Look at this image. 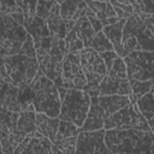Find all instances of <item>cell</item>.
Instances as JSON below:
<instances>
[{
	"instance_id": "obj_9",
	"label": "cell",
	"mask_w": 154,
	"mask_h": 154,
	"mask_svg": "<svg viewBox=\"0 0 154 154\" xmlns=\"http://www.w3.org/2000/svg\"><path fill=\"white\" fill-rule=\"evenodd\" d=\"M105 130H124V129H137L143 131H152L148 120L140 112L136 102H131L128 107L111 114L105 122Z\"/></svg>"
},
{
	"instance_id": "obj_13",
	"label": "cell",
	"mask_w": 154,
	"mask_h": 154,
	"mask_svg": "<svg viewBox=\"0 0 154 154\" xmlns=\"http://www.w3.org/2000/svg\"><path fill=\"white\" fill-rule=\"evenodd\" d=\"M106 130L81 131L75 154H112L105 143Z\"/></svg>"
},
{
	"instance_id": "obj_34",
	"label": "cell",
	"mask_w": 154,
	"mask_h": 154,
	"mask_svg": "<svg viewBox=\"0 0 154 154\" xmlns=\"http://www.w3.org/2000/svg\"><path fill=\"white\" fill-rule=\"evenodd\" d=\"M54 2L55 1H43V0L38 1L37 10H36V17L47 20V18H48V16H49L53 6H54Z\"/></svg>"
},
{
	"instance_id": "obj_11",
	"label": "cell",
	"mask_w": 154,
	"mask_h": 154,
	"mask_svg": "<svg viewBox=\"0 0 154 154\" xmlns=\"http://www.w3.org/2000/svg\"><path fill=\"white\" fill-rule=\"evenodd\" d=\"M81 131V128L75 124L60 119L59 130L55 138L52 141L53 154H75Z\"/></svg>"
},
{
	"instance_id": "obj_21",
	"label": "cell",
	"mask_w": 154,
	"mask_h": 154,
	"mask_svg": "<svg viewBox=\"0 0 154 154\" xmlns=\"http://www.w3.org/2000/svg\"><path fill=\"white\" fill-rule=\"evenodd\" d=\"M125 22H126V19H120V20L117 22L116 24L105 26L103 30H102L103 34L107 36V38H108V40L111 41V43L113 45L114 52H116L119 57H122V58H125V57L128 55V53H126V51L124 49L123 43H122L123 29H124Z\"/></svg>"
},
{
	"instance_id": "obj_18",
	"label": "cell",
	"mask_w": 154,
	"mask_h": 154,
	"mask_svg": "<svg viewBox=\"0 0 154 154\" xmlns=\"http://www.w3.org/2000/svg\"><path fill=\"white\" fill-rule=\"evenodd\" d=\"M60 2V16L65 22H77L81 17H84L88 11L87 1L67 0Z\"/></svg>"
},
{
	"instance_id": "obj_30",
	"label": "cell",
	"mask_w": 154,
	"mask_h": 154,
	"mask_svg": "<svg viewBox=\"0 0 154 154\" xmlns=\"http://www.w3.org/2000/svg\"><path fill=\"white\" fill-rule=\"evenodd\" d=\"M90 48H93L94 51H96L99 54L100 53H103V52H111V51H114L113 48V45L111 43V41L107 38V36L103 34V31H100L95 35L93 42H91V46Z\"/></svg>"
},
{
	"instance_id": "obj_33",
	"label": "cell",
	"mask_w": 154,
	"mask_h": 154,
	"mask_svg": "<svg viewBox=\"0 0 154 154\" xmlns=\"http://www.w3.org/2000/svg\"><path fill=\"white\" fill-rule=\"evenodd\" d=\"M107 75L111 76V77L126 79V78H128V73H126V65H125L124 58L118 57V58L116 59L114 64L112 65L111 70L107 72Z\"/></svg>"
},
{
	"instance_id": "obj_24",
	"label": "cell",
	"mask_w": 154,
	"mask_h": 154,
	"mask_svg": "<svg viewBox=\"0 0 154 154\" xmlns=\"http://www.w3.org/2000/svg\"><path fill=\"white\" fill-rule=\"evenodd\" d=\"M18 118H19L18 112H11L5 108H1V111H0V119H1L0 120V134H2V135H22L18 130Z\"/></svg>"
},
{
	"instance_id": "obj_31",
	"label": "cell",
	"mask_w": 154,
	"mask_h": 154,
	"mask_svg": "<svg viewBox=\"0 0 154 154\" xmlns=\"http://www.w3.org/2000/svg\"><path fill=\"white\" fill-rule=\"evenodd\" d=\"M130 82V87L132 90V95L135 96L136 101L142 97L143 95L148 94L152 89V87L154 85V81H148V82H141V81H136V79H129Z\"/></svg>"
},
{
	"instance_id": "obj_28",
	"label": "cell",
	"mask_w": 154,
	"mask_h": 154,
	"mask_svg": "<svg viewBox=\"0 0 154 154\" xmlns=\"http://www.w3.org/2000/svg\"><path fill=\"white\" fill-rule=\"evenodd\" d=\"M136 105L140 109V112L143 114V117L149 120L154 117V96L149 91L148 94L143 95L136 101Z\"/></svg>"
},
{
	"instance_id": "obj_25",
	"label": "cell",
	"mask_w": 154,
	"mask_h": 154,
	"mask_svg": "<svg viewBox=\"0 0 154 154\" xmlns=\"http://www.w3.org/2000/svg\"><path fill=\"white\" fill-rule=\"evenodd\" d=\"M73 30L77 32V35L79 36V38L83 41L84 47H85V48H90L91 42H93V40H94L96 32L94 31V29H93V26H91L89 19L87 18V16L81 17V18L76 22Z\"/></svg>"
},
{
	"instance_id": "obj_37",
	"label": "cell",
	"mask_w": 154,
	"mask_h": 154,
	"mask_svg": "<svg viewBox=\"0 0 154 154\" xmlns=\"http://www.w3.org/2000/svg\"><path fill=\"white\" fill-rule=\"evenodd\" d=\"M111 4L116 7H119L123 12H125L130 17L135 14V10H134V6H132L131 1H111Z\"/></svg>"
},
{
	"instance_id": "obj_23",
	"label": "cell",
	"mask_w": 154,
	"mask_h": 154,
	"mask_svg": "<svg viewBox=\"0 0 154 154\" xmlns=\"http://www.w3.org/2000/svg\"><path fill=\"white\" fill-rule=\"evenodd\" d=\"M60 118L49 117L45 113H36V131L41 132L51 141H53L59 130Z\"/></svg>"
},
{
	"instance_id": "obj_19",
	"label": "cell",
	"mask_w": 154,
	"mask_h": 154,
	"mask_svg": "<svg viewBox=\"0 0 154 154\" xmlns=\"http://www.w3.org/2000/svg\"><path fill=\"white\" fill-rule=\"evenodd\" d=\"M19 90L20 88L1 82V93L0 102L1 108H5L11 112H22V105L19 102Z\"/></svg>"
},
{
	"instance_id": "obj_40",
	"label": "cell",
	"mask_w": 154,
	"mask_h": 154,
	"mask_svg": "<svg viewBox=\"0 0 154 154\" xmlns=\"http://www.w3.org/2000/svg\"><path fill=\"white\" fill-rule=\"evenodd\" d=\"M148 124H149V126H150V130H152L153 134H154V117H153L152 119L148 120Z\"/></svg>"
},
{
	"instance_id": "obj_4",
	"label": "cell",
	"mask_w": 154,
	"mask_h": 154,
	"mask_svg": "<svg viewBox=\"0 0 154 154\" xmlns=\"http://www.w3.org/2000/svg\"><path fill=\"white\" fill-rule=\"evenodd\" d=\"M122 43L128 54L131 52H154V35L138 14L126 19Z\"/></svg>"
},
{
	"instance_id": "obj_39",
	"label": "cell",
	"mask_w": 154,
	"mask_h": 154,
	"mask_svg": "<svg viewBox=\"0 0 154 154\" xmlns=\"http://www.w3.org/2000/svg\"><path fill=\"white\" fill-rule=\"evenodd\" d=\"M141 17V19L146 23V25L150 29V31L154 35V14H148V13H141L138 14Z\"/></svg>"
},
{
	"instance_id": "obj_36",
	"label": "cell",
	"mask_w": 154,
	"mask_h": 154,
	"mask_svg": "<svg viewBox=\"0 0 154 154\" xmlns=\"http://www.w3.org/2000/svg\"><path fill=\"white\" fill-rule=\"evenodd\" d=\"M85 16L89 19V22H90V24H91V26H93V29H94V31L96 34L103 30V25L101 24V22L99 20V18L95 16V13L89 8V6H88V11H87V14Z\"/></svg>"
},
{
	"instance_id": "obj_43",
	"label": "cell",
	"mask_w": 154,
	"mask_h": 154,
	"mask_svg": "<svg viewBox=\"0 0 154 154\" xmlns=\"http://www.w3.org/2000/svg\"><path fill=\"white\" fill-rule=\"evenodd\" d=\"M52 154H53V153H52Z\"/></svg>"
},
{
	"instance_id": "obj_16",
	"label": "cell",
	"mask_w": 154,
	"mask_h": 154,
	"mask_svg": "<svg viewBox=\"0 0 154 154\" xmlns=\"http://www.w3.org/2000/svg\"><path fill=\"white\" fill-rule=\"evenodd\" d=\"M107 119V116L103 111V108L97 102V96L91 97V105L88 112V116L85 118V122L83 126L81 128L82 131H99L105 128V122Z\"/></svg>"
},
{
	"instance_id": "obj_41",
	"label": "cell",
	"mask_w": 154,
	"mask_h": 154,
	"mask_svg": "<svg viewBox=\"0 0 154 154\" xmlns=\"http://www.w3.org/2000/svg\"><path fill=\"white\" fill-rule=\"evenodd\" d=\"M150 93H152V94H153V96H154V85L152 87V89H150Z\"/></svg>"
},
{
	"instance_id": "obj_14",
	"label": "cell",
	"mask_w": 154,
	"mask_h": 154,
	"mask_svg": "<svg viewBox=\"0 0 154 154\" xmlns=\"http://www.w3.org/2000/svg\"><path fill=\"white\" fill-rule=\"evenodd\" d=\"M52 141L38 131L26 135L16 148L14 154H52Z\"/></svg>"
},
{
	"instance_id": "obj_32",
	"label": "cell",
	"mask_w": 154,
	"mask_h": 154,
	"mask_svg": "<svg viewBox=\"0 0 154 154\" xmlns=\"http://www.w3.org/2000/svg\"><path fill=\"white\" fill-rule=\"evenodd\" d=\"M18 6L22 8L25 18V26L36 17V10H37V4L38 1H17ZM24 26V28H25Z\"/></svg>"
},
{
	"instance_id": "obj_1",
	"label": "cell",
	"mask_w": 154,
	"mask_h": 154,
	"mask_svg": "<svg viewBox=\"0 0 154 154\" xmlns=\"http://www.w3.org/2000/svg\"><path fill=\"white\" fill-rule=\"evenodd\" d=\"M105 143L112 154H144L152 152L154 134L137 129H112L106 130Z\"/></svg>"
},
{
	"instance_id": "obj_3",
	"label": "cell",
	"mask_w": 154,
	"mask_h": 154,
	"mask_svg": "<svg viewBox=\"0 0 154 154\" xmlns=\"http://www.w3.org/2000/svg\"><path fill=\"white\" fill-rule=\"evenodd\" d=\"M32 93V105L36 113H45L49 117H59L61 99L54 82L47 78L40 70L29 85Z\"/></svg>"
},
{
	"instance_id": "obj_17",
	"label": "cell",
	"mask_w": 154,
	"mask_h": 154,
	"mask_svg": "<svg viewBox=\"0 0 154 154\" xmlns=\"http://www.w3.org/2000/svg\"><path fill=\"white\" fill-rule=\"evenodd\" d=\"M89 8L95 13V16L99 18L101 24L105 26L116 24L120 19L117 17V13L114 11L113 5L111 1H87Z\"/></svg>"
},
{
	"instance_id": "obj_38",
	"label": "cell",
	"mask_w": 154,
	"mask_h": 154,
	"mask_svg": "<svg viewBox=\"0 0 154 154\" xmlns=\"http://www.w3.org/2000/svg\"><path fill=\"white\" fill-rule=\"evenodd\" d=\"M100 57L102 58V60L105 61L106 64V67H107V72L111 70L112 65L114 64L116 59L119 57L114 51H111V52H103V53H100Z\"/></svg>"
},
{
	"instance_id": "obj_10",
	"label": "cell",
	"mask_w": 154,
	"mask_h": 154,
	"mask_svg": "<svg viewBox=\"0 0 154 154\" xmlns=\"http://www.w3.org/2000/svg\"><path fill=\"white\" fill-rule=\"evenodd\" d=\"M128 79L154 81V52H131L124 58Z\"/></svg>"
},
{
	"instance_id": "obj_35",
	"label": "cell",
	"mask_w": 154,
	"mask_h": 154,
	"mask_svg": "<svg viewBox=\"0 0 154 154\" xmlns=\"http://www.w3.org/2000/svg\"><path fill=\"white\" fill-rule=\"evenodd\" d=\"M19 54H23V55H26L30 58H36V47H35V42H34V38L31 37V35L28 34L26 40H25Z\"/></svg>"
},
{
	"instance_id": "obj_15",
	"label": "cell",
	"mask_w": 154,
	"mask_h": 154,
	"mask_svg": "<svg viewBox=\"0 0 154 154\" xmlns=\"http://www.w3.org/2000/svg\"><path fill=\"white\" fill-rule=\"evenodd\" d=\"M97 94L99 96H106V95H125L130 96L132 94L130 82L129 79H122L116 78L111 76H106L102 82L97 87Z\"/></svg>"
},
{
	"instance_id": "obj_26",
	"label": "cell",
	"mask_w": 154,
	"mask_h": 154,
	"mask_svg": "<svg viewBox=\"0 0 154 154\" xmlns=\"http://www.w3.org/2000/svg\"><path fill=\"white\" fill-rule=\"evenodd\" d=\"M26 31L29 35H31V37L34 38V42H37L38 40L43 38V37H48L51 36L47 22L42 18L35 17L26 26H25Z\"/></svg>"
},
{
	"instance_id": "obj_42",
	"label": "cell",
	"mask_w": 154,
	"mask_h": 154,
	"mask_svg": "<svg viewBox=\"0 0 154 154\" xmlns=\"http://www.w3.org/2000/svg\"><path fill=\"white\" fill-rule=\"evenodd\" d=\"M1 154H6V153H2V152H1Z\"/></svg>"
},
{
	"instance_id": "obj_22",
	"label": "cell",
	"mask_w": 154,
	"mask_h": 154,
	"mask_svg": "<svg viewBox=\"0 0 154 154\" xmlns=\"http://www.w3.org/2000/svg\"><path fill=\"white\" fill-rule=\"evenodd\" d=\"M97 102L103 108L108 118L111 114L128 107L132 101L130 96H125V95H106V96H97Z\"/></svg>"
},
{
	"instance_id": "obj_6",
	"label": "cell",
	"mask_w": 154,
	"mask_h": 154,
	"mask_svg": "<svg viewBox=\"0 0 154 154\" xmlns=\"http://www.w3.org/2000/svg\"><path fill=\"white\" fill-rule=\"evenodd\" d=\"M91 105V96L81 89H69L61 101L59 118L82 128Z\"/></svg>"
},
{
	"instance_id": "obj_27",
	"label": "cell",
	"mask_w": 154,
	"mask_h": 154,
	"mask_svg": "<svg viewBox=\"0 0 154 154\" xmlns=\"http://www.w3.org/2000/svg\"><path fill=\"white\" fill-rule=\"evenodd\" d=\"M18 130L23 136L36 131V111H22L18 118Z\"/></svg>"
},
{
	"instance_id": "obj_7",
	"label": "cell",
	"mask_w": 154,
	"mask_h": 154,
	"mask_svg": "<svg viewBox=\"0 0 154 154\" xmlns=\"http://www.w3.org/2000/svg\"><path fill=\"white\" fill-rule=\"evenodd\" d=\"M1 18V38H0V54L2 57H11L19 54L28 31L23 25H19L10 14L0 13Z\"/></svg>"
},
{
	"instance_id": "obj_20",
	"label": "cell",
	"mask_w": 154,
	"mask_h": 154,
	"mask_svg": "<svg viewBox=\"0 0 154 154\" xmlns=\"http://www.w3.org/2000/svg\"><path fill=\"white\" fill-rule=\"evenodd\" d=\"M46 22H47L51 36L65 40L67 35V29H66V22L60 16V2L59 1L54 2V6Z\"/></svg>"
},
{
	"instance_id": "obj_12",
	"label": "cell",
	"mask_w": 154,
	"mask_h": 154,
	"mask_svg": "<svg viewBox=\"0 0 154 154\" xmlns=\"http://www.w3.org/2000/svg\"><path fill=\"white\" fill-rule=\"evenodd\" d=\"M63 82L66 89H81L87 87V78L82 69L79 54L67 53L63 64Z\"/></svg>"
},
{
	"instance_id": "obj_2",
	"label": "cell",
	"mask_w": 154,
	"mask_h": 154,
	"mask_svg": "<svg viewBox=\"0 0 154 154\" xmlns=\"http://www.w3.org/2000/svg\"><path fill=\"white\" fill-rule=\"evenodd\" d=\"M35 47L36 58L42 73L53 82L61 78L63 64L67 54L65 40L48 36L35 42Z\"/></svg>"
},
{
	"instance_id": "obj_8",
	"label": "cell",
	"mask_w": 154,
	"mask_h": 154,
	"mask_svg": "<svg viewBox=\"0 0 154 154\" xmlns=\"http://www.w3.org/2000/svg\"><path fill=\"white\" fill-rule=\"evenodd\" d=\"M79 58L87 78V87L84 88V91H87L91 97L99 96L97 87L107 76L106 64L100 54L93 48H84L79 53Z\"/></svg>"
},
{
	"instance_id": "obj_5",
	"label": "cell",
	"mask_w": 154,
	"mask_h": 154,
	"mask_svg": "<svg viewBox=\"0 0 154 154\" xmlns=\"http://www.w3.org/2000/svg\"><path fill=\"white\" fill-rule=\"evenodd\" d=\"M1 64L10 75L13 85L20 89L29 87L40 71L37 58H30L23 54L2 57Z\"/></svg>"
},
{
	"instance_id": "obj_29",
	"label": "cell",
	"mask_w": 154,
	"mask_h": 154,
	"mask_svg": "<svg viewBox=\"0 0 154 154\" xmlns=\"http://www.w3.org/2000/svg\"><path fill=\"white\" fill-rule=\"evenodd\" d=\"M65 46H66V52L70 54H79L85 48L83 41L79 38V36L73 29L67 32L65 37Z\"/></svg>"
}]
</instances>
